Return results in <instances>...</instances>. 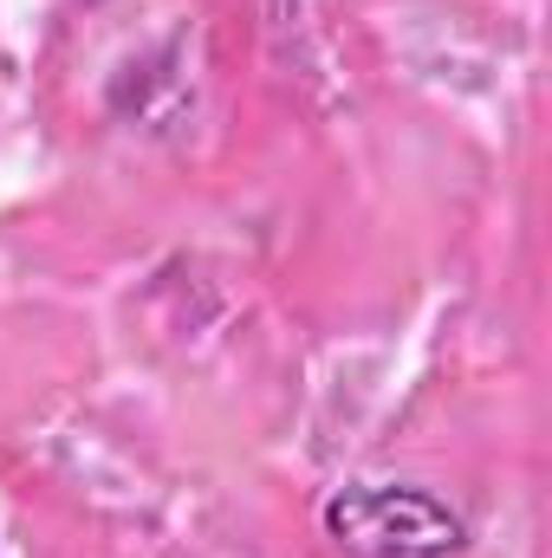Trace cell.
Wrapping results in <instances>:
<instances>
[{"mask_svg":"<svg viewBox=\"0 0 552 558\" xmlns=\"http://www.w3.org/2000/svg\"><path fill=\"white\" fill-rule=\"evenodd\" d=\"M319 526L351 558H455L468 526L416 481H351L319 507Z\"/></svg>","mask_w":552,"mask_h":558,"instance_id":"obj_1","label":"cell"}]
</instances>
